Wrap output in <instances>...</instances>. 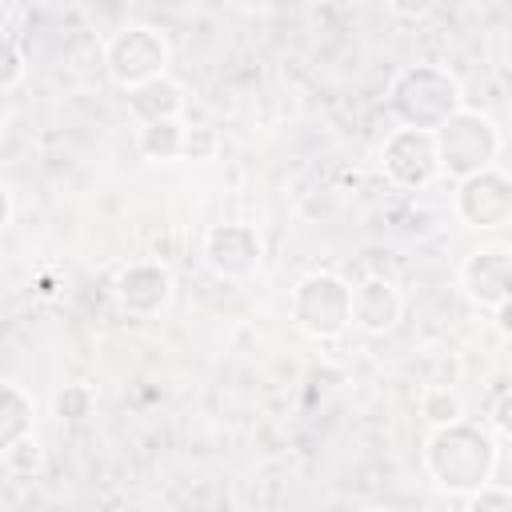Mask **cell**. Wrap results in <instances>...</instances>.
I'll return each mask as SVG.
<instances>
[{"mask_svg": "<svg viewBox=\"0 0 512 512\" xmlns=\"http://www.w3.org/2000/svg\"><path fill=\"white\" fill-rule=\"evenodd\" d=\"M496 464H500V448H496L492 432H484L480 424H472L464 416L432 428L424 440V468L436 480V488H444V492L464 496V492L488 484L496 476Z\"/></svg>", "mask_w": 512, "mask_h": 512, "instance_id": "6da1fadb", "label": "cell"}, {"mask_svg": "<svg viewBox=\"0 0 512 512\" xmlns=\"http://www.w3.org/2000/svg\"><path fill=\"white\" fill-rule=\"evenodd\" d=\"M460 108H464V88L440 64H408L388 84V112L396 116V124L436 132Z\"/></svg>", "mask_w": 512, "mask_h": 512, "instance_id": "7a4b0ae2", "label": "cell"}, {"mask_svg": "<svg viewBox=\"0 0 512 512\" xmlns=\"http://www.w3.org/2000/svg\"><path fill=\"white\" fill-rule=\"evenodd\" d=\"M500 128L492 116H484L480 108H460L452 112L440 128H436V156H440V176L460 184L484 168L496 164L500 156Z\"/></svg>", "mask_w": 512, "mask_h": 512, "instance_id": "3957f363", "label": "cell"}, {"mask_svg": "<svg viewBox=\"0 0 512 512\" xmlns=\"http://www.w3.org/2000/svg\"><path fill=\"white\" fill-rule=\"evenodd\" d=\"M288 316L308 340H336L352 328V284L328 268H316L296 280Z\"/></svg>", "mask_w": 512, "mask_h": 512, "instance_id": "277c9868", "label": "cell"}, {"mask_svg": "<svg viewBox=\"0 0 512 512\" xmlns=\"http://www.w3.org/2000/svg\"><path fill=\"white\" fill-rule=\"evenodd\" d=\"M168 64H172V48L164 32H156L152 24H124L104 40V72L124 92L164 76Z\"/></svg>", "mask_w": 512, "mask_h": 512, "instance_id": "5b68a950", "label": "cell"}, {"mask_svg": "<svg viewBox=\"0 0 512 512\" xmlns=\"http://www.w3.org/2000/svg\"><path fill=\"white\" fill-rule=\"evenodd\" d=\"M380 168L396 188L420 192L440 180V156H436V132L432 128H392L380 144Z\"/></svg>", "mask_w": 512, "mask_h": 512, "instance_id": "8992f818", "label": "cell"}, {"mask_svg": "<svg viewBox=\"0 0 512 512\" xmlns=\"http://www.w3.org/2000/svg\"><path fill=\"white\" fill-rule=\"evenodd\" d=\"M452 208H456L460 224L476 228V232H492V228L512 224V176L492 164V168L460 180Z\"/></svg>", "mask_w": 512, "mask_h": 512, "instance_id": "52a82bcc", "label": "cell"}, {"mask_svg": "<svg viewBox=\"0 0 512 512\" xmlns=\"http://www.w3.org/2000/svg\"><path fill=\"white\" fill-rule=\"evenodd\" d=\"M204 264L220 280H248V276H256L260 264H264V240H260L256 224H244V220L212 224L208 236H204Z\"/></svg>", "mask_w": 512, "mask_h": 512, "instance_id": "ba28073f", "label": "cell"}, {"mask_svg": "<svg viewBox=\"0 0 512 512\" xmlns=\"http://www.w3.org/2000/svg\"><path fill=\"white\" fill-rule=\"evenodd\" d=\"M112 296L128 316H160L176 296V276L160 260H128L112 280Z\"/></svg>", "mask_w": 512, "mask_h": 512, "instance_id": "9c48e42d", "label": "cell"}, {"mask_svg": "<svg viewBox=\"0 0 512 512\" xmlns=\"http://www.w3.org/2000/svg\"><path fill=\"white\" fill-rule=\"evenodd\" d=\"M464 296L476 304V308H496L512 296V248H500V244H484L476 252H468L460 260V272H456Z\"/></svg>", "mask_w": 512, "mask_h": 512, "instance_id": "30bf717a", "label": "cell"}, {"mask_svg": "<svg viewBox=\"0 0 512 512\" xmlns=\"http://www.w3.org/2000/svg\"><path fill=\"white\" fill-rule=\"evenodd\" d=\"M404 316V292L396 280L372 272L360 284H352V328L364 336H388Z\"/></svg>", "mask_w": 512, "mask_h": 512, "instance_id": "8fae6325", "label": "cell"}, {"mask_svg": "<svg viewBox=\"0 0 512 512\" xmlns=\"http://www.w3.org/2000/svg\"><path fill=\"white\" fill-rule=\"evenodd\" d=\"M184 108H188L184 84H176L168 72L128 92V112H132L136 124H152V120H184Z\"/></svg>", "mask_w": 512, "mask_h": 512, "instance_id": "7c38bea8", "label": "cell"}, {"mask_svg": "<svg viewBox=\"0 0 512 512\" xmlns=\"http://www.w3.org/2000/svg\"><path fill=\"white\" fill-rule=\"evenodd\" d=\"M184 120H152V124H140L136 128V148L144 160H156V164H172L184 156Z\"/></svg>", "mask_w": 512, "mask_h": 512, "instance_id": "4fadbf2b", "label": "cell"}, {"mask_svg": "<svg viewBox=\"0 0 512 512\" xmlns=\"http://www.w3.org/2000/svg\"><path fill=\"white\" fill-rule=\"evenodd\" d=\"M36 424V400L16 384L4 380V400H0V448H8L12 440L28 436Z\"/></svg>", "mask_w": 512, "mask_h": 512, "instance_id": "5bb4252c", "label": "cell"}, {"mask_svg": "<svg viewBox=\"0 0 512 512\" xmlns=\"http://www.w3.org/2000/svg\"><path fill=\"white\" fill-rule=\"evenodd\" d=\"M420 416H424L432 428H440V424L460 420V416H464V404H460V396H456L452 384H436V388H424V392H420Z\"/></svg>", "mask_w": 512, "mask_h": 512, "instance_id": "9a60e30c", "label": "cell"}, {"mask_svg": "<svg viewBox=\"0 0 512 512\" xmlns=\"http://www.w3.org/2000/svg\"><path fill=\"white\" fill-rule=\"evenodd\" d=\"M52 408H56V416H60V424H84L88 416H92V408H96V392H92V384H64L60 392H56V400H52Z\"/></svg>", "mask_w": 512, "mask_h": 512, "instance_id": "2e32d148", "label": "cell"}, {"mask_svg": "<svg viewBox=\"0 0 512 512\" xmlns=\"http://www.w3.org/2000/svg\"><path fill=\"white\" fill-rule=\"evenodd\" d=\"M0 464H4L8 476H36L40 464H44V448H40L36 436L28 432V436L12 440L8 448H0Z\"/></svg>", "mask_w": 512, "mask_h": 512, "instance_id": "e0dca14e", "label": "cell"}, {"mask_svg": "<svg viewBox=\"0 0 512 512\" xmlns=\"http://www.w3.org/2000/svg\"><path fill=\"white\" fill-rule=\"evenodd\" d=\"M220 152V132L212 124H188L184 128V156L180 160H192V164H204Z\"/></svg>", "mask_w": 512, "mask_h": 512, "instance_id": "ac0fdd59", "label": "cell"}, {"mask_svg": "<svg viewBox=\"0 0 512 512\" xmlns=\"http://www.w3.org/2000/svg\"><path fill=\"white\" fill-rule=\"evenodd\" d=\"M468 512H512V488H504V484H496V480H488V484H480V488H472V492H464V500H460Z\"/></svg>", "mask_w": 512, "mask_h": 512, "instance_id": "d6986e66", "label": "cell"}, {"mask_svg": "<svg viewBox=\"0 0 512 512\" xmlns=\"http://www.w3.org/2000/svg\"><path fill=\"white\" fill-rule=\"evenodd\" d=\"M28 56H24V48H20V40L8 32V48H4V72H0V88L4 92H16L20 84H24V76H28Z\"/></svg>", "mask_w": 512, "mask_h": 512, "instance_id": "ffe728a7", "label": "cell"}, {"mask_svg": "<svg viewBox=\"0 0 512 512\" xmlns=\"http://www.w3.org/2000/svg\"><path fill=\"white\" fill-rule=\"evenodd\" d=\"M384 8L400 24H420V20H428L440 8V0H384Z\"/></svg>", "mask_w": 512, "mask_h": 512, "instance_id": "44dd1931", "label": "cell"}, {"mask_svg": "<svg viewBox=\"0 0 512 512\" xmlns=\"http://www.w3.org/2000/svg\"><path fill=\"white\" fill-rule=\"evenodd\" d=\"M488 420H492V428H496L504 440H512V388H504V392L492 400Z\"/></svg>", "mask_w": 512, "mask_h": 512, "instance_id": "7402d4cb", "label": "cell"}, {"mask_svg": "<svg viewBox=\"0 0 512 512\" xmlns=\"http://www.w3.org/2000/svg\"><path fill=\"white\" fill-rule=\"evenodd\" d=\"M12 220H16V192L4 184L0 188V228H12Z\"/></svg>", "mask_w": 512, "mask_h": 512, "instance_id": "603a6c76", "label": "cell"}, {"mask_svg": "<svg viewBox=\"0 0 512 512\" xmlns=\"http://www.w3.org/2000/svg\"><path fill=\"white\" fill-rule=\"evenodd\" d=\"M492 320H496V328H500L504 336H512V296H508L504 304L492 308Z\"/></svg>", "mask_w": 512, "mask_h": 512, "instance_id": "cb8c5ba5", "label": "cell"}]
</instances>
